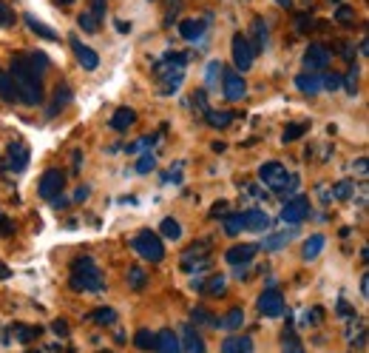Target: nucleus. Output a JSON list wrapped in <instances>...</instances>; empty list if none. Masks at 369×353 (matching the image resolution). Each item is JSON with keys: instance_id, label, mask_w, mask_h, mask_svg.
Here are the masks:
<instances>
[{"instance_id": "obj_1", "label": "nucleus", "mask_w": 369, "mask_h": 353, "mask_svg": "<svg viewBox=\"0 0 369 353\" xmlns=\"http://www.w3.org/2000/svg\"><path fill=\"white\" fill-rule=\"evenodd\" d=\"M9 80L14 86V97L26 106H40L43 103V80L40 74L26 63V57H14L9 68Z\"/></svg>"}, {"instance_id": "obj_2", "label": "nucleus", "mask_w": 369, "mask_h": 353, "mask_svg": "<svg viewBox=\"0 0 369 353\" xmlns=\"http://www.w3.org/2000/svg\"><path fill=\"white\" fill-rule=\"evenodd\" d=\"M68 285L74 291H83V294H103L105 291V280H103V271L97 268V262L91 257H80L71 262V280Z\"/></svg>"}, {"instance_id": "obj_3", "label": "nucleus", "mask_w": 369, "mask_h": 353, "mask_svg": "<svg viewBox=\"0 0 369 353\" xmlns=\"http://www.w3.org/2000/svg\"><path fill=\"white\" fill-rule=\"evenodd\" d=\"M259 183L267 185V188L276 191V194H284V197H287V194L296 197V191H298V177L290 174L279 160H267V163L259 165Z\"/></svg>"}, {"instance_id": "obj_4", "label": "nucleus", "mask_w": 369, "mask_h": 353, "mask_svg": "<svg viewBox=\"0 0 369 353\" xmlns=\"http://www.w3.org/2000/svg\"><path fill=\"white\" fill-rule=\"evenodd\" d=\"M131 245H134V251L142 257V260H148V262H162L165 260V245H162V240L154 234V231H140L134 240H131Z\"/></svg>"}, {"instance_id": "obj_5", "label": "nucleus", "mask_w": 369, "mask_h": 353, "mask_svg": "<svg viewBox=\"0 0 369 353\" xmlns=\"http://www.w3.org/2000/svg\"><path fill=\"white\" fill-rule=\"evenodd\" d=\"M310 217V200L304 197V194H296V197H290L284 205H281V220L287 222V225H298V222H304Z\"/></svg>"}, {"instance_id": "obj_6", "label": "nucleus", "mask_w": 369, "mask_h": 353, "mask_svg": "<svg viewBox=\"0 0 369 353\" xmlns=\"http://www.w3.org/2000/svg\"><path fill=\"white\" fill-rule=\"evenodd\" d=\"M230 51H233V63H236L239 74H241V71H250V66H253V57H256V54H253V48H250L247 34H233Z\"/></svg>"}, {"instance_id": "obj_7", "label": "nucleus", "mask_w": 369, "mask_h": 353, "mask_svg": "<svg viewBox=\"0 0 369 353\" xmlns=\"http://www.w3.org/2000/svg\"><path fill=\"white\" fill-rule=\"evenodd\" d=\"M270 225H273V217H270L267 211H261V208H247V211H241V231L264 234V231H270Z\"/></svg>"}, {"instance_id": "obj_8", "label": "nucleus", "mask_w": 369, "mask_h": 353, "mask_svg": "<svg viewBox=\"0 0 369 353\" xmlns=\"http://www.w3.org/2000/svg\"><path fill=\"white\" fill-rule=\"evenodd\" d=\"M259 314H261V317H270V319H276V317L284 314V297H281L279 288H267V291L259 297Z\"/></svg>"}, {"instance_id": "obj_9", "label": "nucleus", "mask_w": 369, "mask_h": 353, "mask_svg": "<svg viewBox=\"0 0 369 353\" xmlns=\"http://www.w3.org/2000/svg\"><path fill=\"white\" fill-rule=\"evenodd\" d=\"M304 66H307V71H316V74L324 71L330 66V48L324 43H310L304 51Z\"/></svg>"}, {"instance_id": "obj_10", "label": "nucleus", "mask_w": 369, "mask_h": 353, "mask_svg": "<svg viewBox=\"0 0 369 353\" xmlns=\"http://www.w3.org/2000/svg\"><path fill=\"white\" fill-rule=\"evenodd\" d=\"M63 185H66V177H63L57 168H48V171L40 177V197L51 203L57 194H63Z\"/></svg>"}, {"instance_id": "obj_11", "label": "nucleus", "mask_w": 369, "mask_h": 353, "mask_svg": "<svg viewBox=\"0 0 369 353\" xmlns=\"http://www.w3.org/2000/svg\"><path fill=\"white\" fill-rule=\"evenodd\" d=\"M222 88H224L227 100H241L244 91H247V83L241 80L239 71H222Z\"/></svg>"}, {"instance_id": "obj_12", "label": "nucleus", "mask_w": 369, "mask_h": 353, "mask_svg": "<svg viewBox=\"0 0 369 353\" xmlns=\"http://www.w3.org/2000/svg\"><path fill=\"white\" fill-rule=\"evenodd\" d=\"M184 54L180 51H174V54H162V57H157L154 60V71L160 74V77H165V74H177V71H184Z\"/></svg>"}, {"instance_id": "obj_13", "label": "nucleus", "mask_w": 369, "mask_h": 353, "mask_svg": "<svg viewBox=\"0 0 369 353\" xmlns=\"http://www.w3.org/2000/svg\"><path fill=\"white\" fill-rule=\"evenodd\" d=\"M256 254H259V245H233L227 254H224V260L233 265V268H239V265H250L253 260H256Z\"/></svg>"}, {"instance_id": "obj_14", "label": "nucleus", "mask_w": 369, "mask_h": 353, "mask_svg": "<svg viewBox=\"0 0 369 353\" xmlns=\"http://www.w3.org/2000/svg\"><path fill=\"white\" fill-rule=\"evenodd\" d=\"M154 351L157 353H182L180 337L171 328H162L160 334H154Z\"/></svg>"}, {"instance_id": "obj_15", "label": "nucleus", "mask_w": 369, "mask_h": 353, "mask_svg": "<svg viewBox=\"0 0 369 353\" xmlns=\"http://www.w3.org/2000/svg\"><path fill=\"white\" fill-rule=\"evenodd\" d=\"M180 345H182V353H207L204 339L199 337V328H193V325H184L182 328V339H180Z\"/></svg>"}, {"instance_id": "obj_16", "label": "nucleus", "mask_w": 369, "mask_h": 353, "mask_svg": "<svg viewBox=\"0 0 369 353\" xmlns=\"http://www.w3.org/2000/svg\"><path fill=\"white\" fill-rule=\"evenodd\" d=\"M71 48H74V54H77V63H80L85 71H94V68L100 66L97 51H94V48H88V46H83L77 37H71Z\"/></svg>"}, {"instance_id": "obj_17", "label": "nucleus", "mask_w": 369, "mask_h": 353, "mask_svg": "<svg viewBox=\"0 0 369 353\" xmlns=\"http://www.w3.org/2000/svg\"><path fill=\"white\" fill-rule=\"evenodd\" d=\"M26 165H28V148H26V143H11L9 145V171L20 174V171H26Z\"/></svg>"}, {"instance_id": "obj_18", "label": "nucleus", "mask_w": 369, "mask_h": 353, "mask_svg": "<svg viewBox=\"0 0 369 353\" xmlns=\"http://www.w3.org/2000/svg\"><path fill=\"white\" fill-rule=\"evenodd\" d=\"M298 234V225H293L290 231H276V234H270V237H264V242L259 245V248H264V251H281L284 245H290V240Z\"/></svg>"}, {"instance_id": "obj_19", "label": "nucleus", "mask_w": 369, "mask_h": 353, "mask_svg": "<svg viewBox=\"0 0 369 353\" xmlns=\"http://www.w3.org/2000/svg\"><path fill=\"white\" fill-rule=\"evenodd\" d=\"M296 88L301 91V94H318L321 91V74H316V71H304V74H298L296 77Z\"/></svg>"}, {"instance_id": "obj_20", "label": "nucleus", "mask_w": 369, "mask_h": 353, "mask_svg": "<svg viewBox=\"0 0 369 353\" xmlns=\"http://www.w3.org/2000/svg\"><path fill=\"white\" fill-rule=\"evenodd\" d=\"M241 325H244V311L241 308H230L224 317L216 319V328H222V331H241Z\"/></svg>"}, {"instance_id": "obj_21", "label": "nucleus", "mask_w": 369, "mask_h": 353, "mask_svg": "<svg viewBox=\"0 0 369 353\" xmlns=\"http://www.w3.org/2000/svg\"><path fill=\"white\" fill-rule=\"evenodd\" d=\"M134 123H137V114H134L131 108H117V111L111 114V123H108V126H111L114 131H128Z\"/></svg>"}, {"instance_id": "obj_22", "label": "nucleus", "mask_w": 369, "mask_h": 353, "mask_svg": "<svg viewBox=\"0 0 369 353\" xmlns=\"http://www.w3.org/2000/svg\"><path fill=\"white\" fill-rule=\"evenodd\" d=\"M222 353H253V339L250 337H227L222 342Z\"/></svg>"}, {"instance_id": "obj_23", "label": "nucleus", "mask_w": 369, "mask_h": 353, "mask_svg": "<svg viewBox=\"0 0 369 353\" xmlns=\"http://www.w3.org/2000/svg\"><path fill=\"white\" fill-rule=\"evenodd\" d=\"M180 34H182L184 40H190V43H196V40H202V34H204V20H182L180 23Z\"/></svg>"}, {"instance_id": "obj_24", "label": "nucleus", "mask_w": 369, "mask_h": 353, "mask_svg": "<svg viewBox=\"0 0 369 353\" xmlns=\"http://www.w3.org/2000/svg\"><path fill=\"white\" fill-rule=\"evenodd\" d=\"M250 31H253V43H250V48H253V54H256V51H261V48L267 46V26H264V20H261V17H256V20H253V26H250Z\"/></svg>"}, {"instance_id": "obj_25", "label": "nucleus", "mask_w": 369, "mask_h": 353, "mask_svg": "<svg viewBox=\"0 0 369 353\" xmlns=\"http://www.w3.org/2000/svg\"><path fill=\"white\" fill-rule=\"evenodd\" d=\"M324 245H327V237H324V234H313V237L304 242V248H301L304 260H316V257L324 251Z\"/></svg>"}, {"instance_id": "obj_26", "label": "nucleus", "mask_w": 369, "mask_h": 353, "mask_svg": "<svg viewBox=\"0 0 369 353\" xmlns=\"http://www.w3.org/2000/svg\"><path fill=\"white\" fill-rule=\"evenodd\" d=\"M26 26L34 31V34H40L43 40H57V31L51 29V26H46V23H40L34 14H26Z\"/></svg>"}, {"instance_id": "obj_27", "label": "nucleus", "mask_w": 369, "mask_h": 353, "mask_svg": "<svg viewBox=\"0 0 369 353\" xmlns=\"http://www.w3.org/2000/svg\"><path fill=\"white\" fill-rule=\"evenodd\" d=\"M224 282H227V280H224L222 274H216V277H210L207 282H202V291H204L207 297H224V291H227Z\"/></svg>"}, {"instance_id": "obj_28", "label": "nucleus", "mask_w": 369, "mask_h": 353, "mask_svg": "<svg viewBox=\"0 0 369 353\" xmlns=\"http://www.w3.org/2000/svg\"><path fill=\"white\" fill-rule=\"evenodd\" d=\"M68 100H71V88H68V86L57 88V91H54V100H51L54 106H48V117H54L57 111H63V108L68 106Z\"/></svg>"}, {"instance_id": "obj_29", "label": "nucleus", "mask_w": 369, "mask_h": 353, "mask_svg": "<svg viewBox=\"0 0 369 353\" xmlns=\"http://www.w3.org/2000/svg\"><path fill=\"white\" fill-rule=\"evenodd\" d=\"M190 322H193V328H216V317L210 311H204V308H193Z\"/></svg>"}, {"instance_id": "obj_30", "label": "nucleus", "mask_w": 369, "mask_h": 353, "mask_svg": "<svg viewBox=\"0 0 369 353\" xmlns=\"http://www.w3.org/2000/svg\"><path fill=\"white\" fill-rule=\"evenodd\" d=\"M204 114H207V123H210L213 128H227V126L236 120L233 111H204Z\"/></svg>"}, {"instance_id": "obj_31", "label": "nucleus", "mask_w": 369, "mask_h": 353, "mask_svg": "<svg viewBox=\"0 0 369 353\" xmlns=\"http://www.w3.org/2000/svg\"><path fill=\"white\" fill-rule=\"evenodd\" d=\"M222 71H224V66H222L219 60L207 63V68H204V86H207V88H216V86H219V77H222Z\"/></svg>"}, {"instance_id": "obj_32", "label": "nucleus", "mask_w": 369, "mask_h": 353, "mask_svg": "<svg viewBox=\"0 0 369 353\" xmlns=\"http://www.w3.org/2000/svg\"><path fill=\"white\" fill-rule=\"evenodd\" d=\"M11 331H14V339L23 342V345L31 342V339H37V337L43 334V328H31V325H14Z\"/></svg>"}, {"instance_id": "obj_33", "label": "nucleus", "mask_w": 369, "mask_h": 353, "mask_svg": "<svg viewBox=\"0 0 369 353\" xmlns=\"http://www.w3.org/2000/svg\"><path fill=\"white\" fill-rule=\"evenodd\" d=\"M26 63H28L37 74H43V71L48 68V54H43V51H28V54H26Z\"/></svg>"}, {"instance_id": "obj_34", "label": "nucleus", "mask_w": 369, "mask_h": 353, "mask_svg": "<svg viewBox=\"0 0 369 353\" xmlns=\"http://www.w3.org/2000/svg\"><path fill=\"white\" fill-rule=\"evenodd\" d=\"M207 251H210V240H202V242H196V245H190V248L184 251L182 262H190L193 257H196V260H204Z\"/></svg>"}, {"instance_id": "obj_35", "label": "nucleus", "mask_w": 369, "mask_h": 353, "mask_svg": "<svg viewBox=\"0 0 369 353\" xmlns=\"http://www.w3.org/2000/svg\"><path fill=\"white\" fill-rule=\"evenodd\" d=\"M182 80H184V71H177V74H165L162 77V94H174L180 86H182Z\"/></svg>"}, {"instance_id": "obj_36", "label": "nucleus", "mask_w": 369, "mask_h": 353, "mask_svg": "<svg viewBox=\"0 0 369 353\" xmlns=\"http://www.w3.org/2000/svg\"><path fill=\"white\" fill-rule=\"evenodd\" d=\"M162 237H165V240H180V237H182V225H180L174 217L162 220Z\"/></svg>"}, {"instance_id": "obj_37", "label": "nucleus", "mask_w": 369, "mask_h": 353, "mask_svg": "<svg viewBox=\"0 0 369 353\" xmlns=\"http://www.w3.org/2000/svg\"><path fill=\"white\" fill-rule=\"evenodd\" d=\"M134 345H137L140 351H151V348H154V334H151L148 328H140V331L134 334Z\"/></svg>"}, {"instance_id": "obj_38", "label": "nucleus", "mask_w": 369, "mask_h": 353, "mask_svg": "<svg viewBox=\"0 0 369 353\" xmlns=\"http://www.w3.org/2000/svg\"><path fill=\"white\" fill-rule=\"evenodd\" d=\"M222 222H224V231H227L230 237L241 234V214H224Z\"/></svg>"}, {"instance_id": "obj_39", "label": "nucleus", "mask_w": 369, "mask_h": 353, "mask_svg": "<svg viewBox=\"0 0 369 353\" xmlns=\"http://www.w3.org/2000/svg\"><path fill=\"white\" fill-rule=\"evenodd\" d=\"M91 319L100 322V325H111V322H117V311H114V308H97V311L91 314Z\"/></svg>"}, {"instance_id": "obj_40", "label": "nucleus", "mask_w": 369, "mask_h": 353, "mask_svg": "<svg viewBox=\"0 0 369 353\" xmlns=\"http://www.w3.org/2000/svg\"><path fill=\"white\" fill-rule=\"evenodd\" d=\"M157 168V157L151 154V151H145L142 157H140V163H137V174H151Z\"/></svg>"}, {"instance_id": "obj_41", "label": "nucleus", "mask_w": 369, "mask_h": 353, "mask_svg": "<svg viewBox=\"0 0 369 353\" xmlns=\"http://www.w3.org/2000/svg\"><path fill=\"white\" fill-rule=\"evenodd\" d=\"M0 97L3 100H9V103H14L17 97H14V86H11V80H9V74L6 71H0Z\"/></svg>"}, {"instance_id": "obj_42", "label": "nucleus", "mask_w": 369, "mask_h": 353, "mask_svg": "<svg viewBox=\"0 0 369 353\" xmlns=\"http://www.w3.org/2000/svg\"><path fill=\"white\" fill-rule=\"evenodd\" d=\"M77 23H80L83 31H97V29H100V20H97L91 11H83V14L77 17Z\"/></svg>"}, {"instance_id": "obj_43", "label": "nucleus", "mask_w": 369, "mask_h": 353, "mask_svg": "<svg viewBox=\"0 0 369 353\" xmlns=\"http://www.w3.org/2000/svg\"><path fill=\"white\" fill-rule=\"evenodd\" d=\"M145 282H148V280H145V274H142L140 268H128V285H131L134 291H142Z\"/></svg>"}, {"instance_id": "obj_44", "label": "nucleus", "mask_w": 369, "mask_h": 353, "mask_svg": "<svg viewBox=\"0 0 369 353\" xmlns=\"http://www.w3.org/2000/svg\"><path fill=\"white\" fill-rule=\"evenodd\" d=\"M304 134H307V126H304V123H293V126L284 131L281 140H284V143H293V140H298V137H304Z\"/></svg>"}, {"instance_id": "obj_45", "label": "nucleus", "mask_w": 369, "mask_h": 353, "mask_svg": "<svg viewBox=\"0 0 369 353\" xmlns=\"http://www.w3.org/2000/svg\"><path fill=\"white\" fill-rule=\"evenodd\" d=\"M341 86H344L350 94H355V91H358V68H355V66L350 68V74H347V77H341Z\"/></svg>"}, {"instance_id": "obj_46", "label": "nucleus", "mask_w": 369, "mask_h": 353, "mask_svg": "<svg viewBox=\"0 0 369 353\" xmlns=\"http://www.w3.org/2000/svg\"><path fill=\"white\" fill-rule=\"evenodd\" d=\"M333 194H336L338 200H350V197L355 194V185H353L350 180H344V183H338V185L333 188Z\"/></svg>"}, {"instance_id": "obj_47", "label": "nucleus", "mask_w": 369, "mask_h": 353, "mask_svg": "<svg viewBox=\"0 0 369 353\" xmlns=\"http://www.w3.org/2000/svg\"><path fill=\"white\" fill-rule=\"evenodd\" d=\"M321 88H327V91H338L341 88V74H324L321 77Z\"/></svg>"}, {"instance_id": "obj_48", "label": "nucleus", "mask_w": 369, "mask_h": 353, "mask_svg": "<svg viewBox=\"0 0 369 353\" xmlns=\"http://www.w3.org/2000/svg\"><path fill=\"white\" fill-rule=\"evenodd\" d=\"M154 143H157V134H148V137L137 140L134 145H128V154H140V151H145V145H154Z\"/></svg>"}, {"instance_id": "obj_49", "label": "nucleus", "mask_w": 369, "mask_h": 353, "mask_svg": "<svg viewBox=\"0 0 369 353\" xmlns=\"http://www.w3.org/2000/svg\"><path fill=\"white\" fill-rule=\"evenodd\" d=\"M281 353H304V345L296 337H284V351Z\"/></svg>"}, {"instance_id": "obj_50", "label": "nucleus", "mask_w": 369, "mask_h": 353, "mask_svg": "<svg viewBox=\"0 0 369 353\" xmlns=\"http://www.w3.org/2000/svg\"><path fill=\"white\" fill-rule=\"evenodd\" d=\"M105 9H108V0H91V14H94L97 20L105 17Z\"/></svg>"}, {"instance_id": "obj_51", "label": "nucleus", "mask_w": 369, "mask_h": 353, "mask_svg": "<svg viewBox=\"0 0 369 353\" xmlns=\"http://www.w3.org/2000/svg\"><path fill=\"white\" fill-rule=\"evenodd\" d=\"M336 17H338L341 23H353V20H355V14H353V9H350V6H341V9L336 11Z\"/></svg>"}, {"instance_id": "obj_52", "label": "nucleus", "mask_w": 369, "mask_h": 353, "mask_svg": "<svg viewBox=\"0 0 369 353\" xmlns=\"http://www.w3.org/2000/svg\"><path fill=\"white\" fill-rule=\"evenodd\" d=\"M51 331H54L57 337H66V334H68V322H66V319H54V322H51Z\"/></svg>"}, {"instance_id": "obj_53", "label": "nucleus", "mask_w": 369, "mask_h": 353, "mask_svg": "<svg viewBox=\"0 0 369 353\" xmlns=\"http://www.w3.org/2000/svg\"><path fill=\"white\" fill-rule=\"evenodd\" d=\"M224 214H227V203H216V205L210 208V217H213V220H222Z\"/></svg>"}, {"instance_id": "obj_54", "label": "nucleus", "mask_w": 369, "mask_h": 353, "mask_svg": "<svg viewBox=\"0 0 369 353\" xmlns=\"http://www.w3.org/2000/svg\"><path fill=\"white\" fill-rule=\"evenodd\" d=\"M11 17H14V14H11V11H9V6L0 0V26H9V23H11Z\"/></svg>"}, {"instance_id": "obj_55", "label": "nucleus", "mask_w": 369, "mask_h": 353, "mask_svg": "<svg viewBox=\"0 0 369 353\" xmlns=\"http://www.w3.org/2000/svg\"><path fill=\"white\" fill-rule=\"evenodd\" d=\"M353 168H355V174H358V177H367L369 174L367 171V157H358V160L353 163Z\"/></svg>"}, {"instance_id": "obj_56", "label": "nucleus", "mask_w": 369, "mask_h": 353, "mask_svg": "<svg viewBox=\"0 0 369 353\" xmlns=\"http://www.w3.org/2000/svg\"><path fill=\"white\" fill-rule=\"evenodd\" d=\"M88 194H91V188H88V185H80V188L74 191V203H85Z\"/></svg>"}, {"instance_id": "obj_57", "label": "nucleus", "mask_w": 369, "mask_h": 353, "mask_svg": "<svg viewBox=\"0 0 369 353\" xmlns=\"http://www.w3.org/2000/svg\"><path fill=\"white\" fill-rule=\"evenodd\" d=\"M361 294H364V297L369 294V277H367V274L361 277Z\"/></svg>"}, {"instance_id": "obj_58", "label": "nucleus", "mask_w": 369, "mask_h": 353, "mask_svg": "<svg viewBox=\"0 0 369 353\" xmlns=\"http://www.w3.org/2000/svg\"><path fill=\"white\" fill-rule=\"evenodd\" d=\"M117 29H120V31H131V23H125V20H117Z\"/></svg>"}, {"instance_id": "obj_59", "label": "nucleus", "mask_w": 369, "mask_h": 353, "mask_svg": "<svg viewBox=\"0 0 369 353\" xmlns=\"http://www.w3.org/2000/svg\"><path fill=\"white\" fill-rule=\"evenodd\" d=\"M9 277H11V271H9V268L0 262V280H9Z\"/></svg>"}, {"instance_id": "obj_60", "label": "nucleus", "mask_w": 369, "mask_h": 353, "mask_svg": "<svg viewBox=\"0 0 369 353\" xmlns=\"http://www.w3.org/2000/svg\"><path fill=\"white\" fill-rule=\"evenodd\" d=\"M224 148H227V145H224V143H213V151H216V154H222V151H224Z\"/></svg>"}, {"instance_id": "obj_61", "label": "nucleus", "mask_w": 369, "mask_h": 353, "mask_svg": "<svg viewBox=\"0 0 369 353\" xmlns=\"http://www.w3.org/2000/svg\"><path fill=\"white\" fill-rule=\"evenodd\" d=\"M276 3H279V6H284V9H287V6H290V3H293V0H276Z\"/></svg>"}, {"instance_id": "obj_62", "label": "nucleus", "mask_w": 369, "mask_h": 353, "mask_svg": "<svg viewBox=\"0 0 369 353\" xmlns=\"http://www.w3.org/2000/svg\"><path fill=\"white\" fill-rule=\"evenodd\" d=\"M57 3H60V6H71L74 0H57Z\"/></svg>"}, {"instance_id": "obj_63", "label": "nucleus", "mask_w": 369, "mask_h": 353, "mask_svg": "<svg viewBox=\"0 0 369 353\" xmlns=\"http://www.w3.org/2000/svg\"><path fill=\"white\" fill-rule=\"evenodd\" d=\"M3 220H6V217H3V214H0V228H3Z\"/></svg>"}]
</instances>
